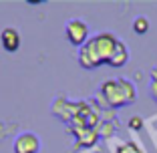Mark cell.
<instances>
[{"label": "cell", "mask_w": 157, "mask_h": 153, "mask_svg": "<svg viewBox=\"0 0 157 153\" xmlns=\"http://www.w3.org/2000/svg\"><path fill=\"white\" fill-rule=\"evenodd\" d=\"M133 28H135V33H137V34H145L149 30V20L145 18V16H139V18L135 20Z\"/></svg>", "instance_id": "7"}, {"label": "cell", "mask_w": 157, "mask_h": 153, "mask_svg": "<svg viewBox=\"0 0 157 153\" xmlns=\"http://www.w3.org/2000/svg\"><path fill=\"white\" fill-rule=\"evenodd\" d=\"M103 95L111 107H123L135 101V87L129 81H107L103 85Z\"/></svg>", "instance_id": "2"}, {"label": "cell", "mask_w": 157, "mask_h": 153, "mask_svg": "<svg viewBox=\"0 0 157 153\" xmlns=\"http://www.w3.org/2000/svg\"><path fill=\"white\" fill-rule=\"evenodd\" d=\"M141 125H143V123H141V119H139V117H133V119L129 121V127H131V129H141Z\"/></svg>", "instance_id": "9"}, {"label": "cell", "mask_w": 157, "mask_h": 153, "mask_svg": "<svg viewBox=\"0 0 157 153\" xmlns=\"http://www.w3.org/2000/svg\"><path fill=\"white\" fill-rule=\"evenodd\" d=\"M151 93H153V97L157 99V69H153V85H151Z\"/></svg>", "instance_id": "10"}, {"label": "cell", "mask_w": 157, "mask_h": 153, "mask_svg": "<svg viewBox=\"0 0 157 153\" xmlns=\"http://www.w3.org/2000/svg\"><path fill=\"white\" fill-rule=\"evenodd\" d=\"M2 47H4L6 51H10V52H14L20 47V36H18V33H16L14 28H6L4 33H2Z\"/></svg>", "instance_id": "5"}, {"label": "cell", "mask_w": 157, "mask_h": 153, "mask_svg": "<svg viewBox=\"0 0 157 153\" xmlns=\"http://www.w3.org/2000/svg\"><path fill=\"white\" fill-rule=\"evenodd\" d=\"M14 151L16 153H36L38 151V139L33 133H24L14 141Z\"/></svg>", "instance_id": "4"}, {"label": "cell", "mask_w": 157, "mask_h": 153, "mask_svg": "<svg viewBox=\"0 0 157 153\" xmlns=\"http://www.w3.org/2000/svg\"><path fill=\"white\" fill-rule=\"evenodd\" d=\"M117 153H141V149L135 143H123L117 147Z\"/></svg>", "instance_id": "8"}, {"label": "cell", "mask_w": 157, "mask_h": 153, "mask_svg": "<svg viewBox=\"0 0 157 153\" xmlns=\"http://www.w3.org/2000/svg\"><path fill=\"white\" fill-rule=\"evenodd\" d=\"M67 36L73 44H83L87 38V24L83 20H71L67 26Z\"/></svg>", "instance_id": "3"}, {"label": "cell", "mask_w": 157, "mask_h": 153, "mask_svg": "<svg viewBox=\"0 0 157 153\" xmlns=\"http://www.w3.org/2000/svg\"><path fill=\"white\" fill-rule=\"evenodd\" d=\"M127 59H129V52H127V47H125L123 42L119 40V44H117L115 52H113V59L109 65L111 67H123L125 63H127Z\"/></svg>", "instance_id": "6"}, {"label": "cell", "mask_w": 157, "mask_h": 153, "mask_svg": "<svg viewBox=\"0 0 157 153\" xmlns=\"http://www.w3.org/2000/svg\"><path fill=\"white\" fill-rule=\"evenodd\" d=\"M117 44H119V38H115L113 34H97L89 42H85V47L81 48V65L87 69H93L103 63H111Z\"/></svg>", "instance_id": "1"}]
</instances>
